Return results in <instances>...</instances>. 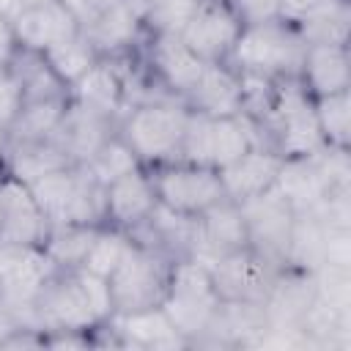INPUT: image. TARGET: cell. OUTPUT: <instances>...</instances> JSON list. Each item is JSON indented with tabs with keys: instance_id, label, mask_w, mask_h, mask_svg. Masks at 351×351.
Segmentation results:
<instances>
[{
	"instance_id": "cell-1",
	"label": "cell",
	"mask_w": 351,
	"mask_h": 351,
	"mask_svg": "<svg viewBox=\"0 0 351 351\" xmlns=\"http://www.w3.org/2000/svg\"><path fill=\"white\" fill-rule=\"evenodd\" d=\"M230 52L236 63L244 69V74L271 77V74H291L293 69H299L307 44L293 27L280 22H266V25L241 27Z\"/></svg>"
},
{
	"instance_id": "cell-2",
	"label": "cell",
	"mask_w": 351,
	"mask_h": 351,
	"mask_svg": "<svg viewBox=\"0 0 351 351\" xmlns=\"http://www.w3.org/2000/svg\"><path fill=\"white\" fill-rule=\"evenodd\" d=\"M162 310L178 335H195L206 329L217 313V288L211 271L197 261L178 266L167 282Z\"/></svg>"
},
{
	"instance_id": "cell-3",
	"label": "cell",
	"mask_w": 351,
	"mask_h": 351,
	"mask_svg": "<svg viewBox=\"0 0 351 351\" xmlns=\"http://www.w3.org/2000/svg\"><path fill=\"white\" fill-rule=\"evenodd\" d=\"M247 148H252L244 123L236 115H192L186 118V132L181 143V154L189 165H203L222 170L233 159H239Z\"/></svg>"
},
{
	"instance_id": "cell-4",
	"label": "cell",
	"mask_w": 351,
	"mask_h": 351,
	"mask_svg": "<svg viewBox=\"0 0 351 351\" xmlns=\"http://www.w3.org/2000/svg\"><path fill=\"white\" fill-rule=\"evenodd\" d=\"M186 118L176 107L165 104H148L129 115L123 126V143L134 151V156L148 162L170 159L176 151H181Z\"/></svg>"
},
{
	"instance_id": "cell-5",
	"label": "cell",
	"mask_w": 351,
	"mask_h": 351,
	"mask_svg": "<svg viewBox=\"0 0 351 351\" xmlns=\"http://www.w3.org/2000/svg\"><path fill=\"white\" fill-rule=\"evenodd\" d=\"M156 197L159 203L170 206L173 211L181 214H203L206 208H211L217 200L225 197L222 181H219V170L214 167H203V165H176V167H165L156 176Z\"/></svg>"
},
{
	"instance_id": "cell-6",
	"label": "cell",
	"mask_w": 351,
	"mask_h": 351,
	"mask_svg": "<svg viewBox=\"0 0 351 351\" xmlns=\"http://www.w3.org/2000/svg\"><path fill=\"white\" fill-rule=\"evenodd\" d=\"M112 304L121 307L123 313L129 310H143L162 304L167 293V280L159 269V261H154L145 250L129 247L118 269L107 277Z\"/></svg>"
},
{
	"instance_id": "cell-7",
	"label": "cell",
	"mask_w": 351,
	"mask_h": 351,
	"mask_svg": "<svg viewBox=\"0 0 351 351\" xmlns=\"http://www.w3.org/2000/svg\"><path fill=\"white\" fill-rule=\"evenodd\" d=\"M280 121V151L285 156H313L324 145V132L318 126L315 104L302 88H285L271 104Z\"/></svg>"
},
{
	"instance_id": "cell-8",
	"label": "cell",
	"mask_w": 351,
	"mask_h": 351,
	"mask_svg": "<svg viewBox=\"0 0 351 351\" xmlns=\"http://www.w3.org/2000/svg\"><path fill=\"white\" fill-rule=\"evenodd\" d=\"M239 208L247 225V241H255L261 250L266 247L269 252H288L293 206L277 186L241 200Z\"/></svg>"
},
{
	"instance_id": "cell-9",
	"label": "cell",
	"mask_w": 351,
	"mask_h": 351,
	"mask_svg": "<svg viewBox=\"0 0 351 351\" xmlns=\"http://www.w3.org/2000/svg\"><path fill=\"white\" fill-rule=\"evenodd\" d=\"M239 33H241V25L225 3L203 0L178 36L203 63H217L222 55L233 49Z\"/></svg>"
},
{
	"instance_id": "cell-10",
	"label": "cell",
	"mask_w": 351,
	"mask_h": 351,
	"mask_svg": "<svg viewBox=\"0 0 351 351\" xmlns=\"http://www.w3.org/2000/svg\"><path fill=\"white\" fill-rule=\"evenodd\" d=\"M44 233V214L27 184L11 178L0 184V239L5 244H33Z\"/></svg>"
},
{
	"instance_id": "cell-11",
	"label": "cell",
	"mask_w": 351,
	"mask_h": 351,
	"mask_svg": "<svg viewBox=\"0 0 351 351\" xmlns=\"http://www.w3.org/2000/svg\"><path fill=\"white\" fill-rule=\"evenodd\" d=\"M282 159L271 151L247 148L239 159H233L228 167L219 170V181L225 189V197H233L236 203L261 195L277 184Z\"/></svg>"
},
{
	"instance_id": "cell-12",
	"label": "cell",
	"mask_w": 351,
	"mask_h": 351,
	"mask_svg": "<svg viewBox=\"0 0 351 351\" xmlns=\"http://www.w3.org/2000/svg\"><path fill=\"white\" fill-rule=\"evenodd\" d=\"M14 33L27 49L44 55L49 47L77 36L80 25H77V16L58 0V3L38 5V8H25L16 19Z\"/></svg>"
},
{
	"instance_id": "cell-13",
	"label": "cell",
	"mask_w": 351,
	"mask_h": 351,
	"mask_svg": "<svg viewBox=\"0 0 351 351\" xmlns=\"http://www.w3.org/2000/svg\"><path fill=\"white\" fill-rule=\"evenodd\" d=\"M197 112L203 115H236L244 107L241 80L219 63H206L195 88L189 90Z\"/></svg>"
},
{
	"instance_id": "cell-14",
	"label": "cell",
	"mask_w": 351,
	"mask_h": 351,
	"mask_svg": "<svg viewBox=\"0 0 351 351\" xmlns=\"http://www.w3.org/2000/svg\"><path fill=\"white\" fill-rule=\"evenodd\" d=\"M38 299H41V315L58 324L60 329H82L96 321L77 274L60 282H49V285L44 282L38 291Z\"/></svg>"
},
{
	"instance_id": "cell-15",
	"label": "cell",
	"mask_w": 351,
	"mask_h": 351,
	"mask_svg": "<svg viewBox=\"0 0 351 351\" xmlns=\"http://www.w3.org/2000/svg\"><path fill=\"white\" fill-rule=\"evenodd\" d=\"M304 85L315 96L348 90V52L343 44H310L302 60Z\"/></svg>"
},
{
	"instance_id": "cell-16",
	"label": "cell",
	"mask_w": 351,
	"mask_h": 351,
	"mask_svg": "<svg viewBox=\"0 0 351 351\" xmlns=\"http://www.w3.org/2000/svg\"><path fill=\"white\" fill-rule=\"evenodd\" d=\"M104 206L112 219L132 225L151 214V208L156 206V189L140 170H132L104 186Z\"/></svg>"
},
{
	"instance_id": "cell-17",
	"label": "cell",
	"mask_w": 351,
	"mask_h": 351,
	"mask_svg": "<svg viewBox=\"0 0 351 351\" xmlns=\"http://www.w3.org/2000/svg\"><path fill=\"white\" fill-rule=\"evenodd\" d=\"M203 247L208 252H214L217 258H222L225 252L233 250H244L247 244V225L241 217L239 203H225L217 200L211 208L203 211V225L197 230Z\"/></svg>"
},
{
	"instance_id": "cell-18",
	"label": "cell",
	"mask_w": 351,
	"mask_h": 351,
	"mask_svg": "<svg viewBox=\"0 0 351 351\" xmlns=\"http://www.w3.org/2000/svg\"><path fill=\"white\" fill-rule=\"evenodd\" d=\"M154 60H156V69L165 77V82L176 90H184V93H189L195 88V82L206 66L184 44V38L178 33H159V41L154 47Z\"/></svg>"
},
{
	"instance_id": "cell-19",
	"label": "cell",
	"mask_w": 351,
	"mask_h": 351,
	"mask_svg": "<svg viewBox=\"0 0 351 351\" xmlns=\"http://www.w3.org/2000/svg\"><path fill=\"white\" fill-rule=\"evenodd\" d=\"M137 22H140V16L123 0L107 3V5L93 11V27H90V38L88 41L93 47H101V49L123 47V44H129L134 38Z\"/></svg>"
},
{
	"instance_id": "cell-20",
	"label": "cell",
	"mask_w": 351,
	"mask_h": 351,
	"mask_svg": "<svg viewBox=\"0 0 351 351\" xmlns=\"http://www.w3.org/2000/svg\"><path fill=\"white\" fill-rule=\"evenodd\" d=\"M121 329H123L132 340H137V343H143V346H176V343H181V335H178L176 326L170 324V318H167V313L162 310V304H159V310H156V304H154V307H143V310H129V313H123Z\"/></svg>"
},
{
	"instance_id": "cell-21",
	"label": "cell",
	"mask_w": 351,
	"mask_h": 351,
	"mask_svg": "<svg viewBox=\"0 0 351 351\" xmlns=\"http://www.w3.org/2000/svg\"><path fill=\"white\" fill-rule=\"evenodd\" d=\"M60 167H69L66 148H55V145H49L44 140L22 143V148L11 159L14 178L22 181V184H33L36 178H41V176H47L52 170H60Z\"/></svg>"
},
{
	"instance_id": "cell-22",
	"label": "cell",
	"mask_w": 351,
	"mask_h": 351,
	"mask_svg": "<svg viewBox=\"0 0 351 351\" xmlns=\"http://www.w3.org/2000/svg\"><path fill=\"white\" fill-rule=\"evenodd\" d=\"M77 96L80 104L88 110H96L101 115L112 112L121 101V82L112 74V69L93 63L80 80H77Z\"/></svg>"
},
{
	"instance_id": "cell-23",
	"label": "cell",
	"mask_w": 351,
	"mask_h": 351,
	"mask_svg": "<svg viewBox=\"0 0 351 351\" xmlns=\"http://www.w3.org/2000/svg\"><path fill=\"white\" fill-rule=\"evenodd\" d=\"M44 60L49 63V69L63 80V82H77L96 60H93V44L88 38H82L80 33L49 47L44 52Z\"/></svg>"
},
{
	"instance_id": "cell-24",
	"label": "cell",
	"mask_w": 351,
	"mask_h": 351,
	"mask_svg": "<svg viewBox=\"0 0 351 351\" xmlns=\"http://www.w3.org/2000/svg\"><path fill=\"white\" fill-rule=\"evenodd\" d=\"M16 123V140L30 143V140H44L63 123V107L60 99H44V101H25L19 115L14 118Z\"/></svg>"
},
{
	"instance_id": "cell-25",
	"label": "cell",
	"mask_w": 351,
	"mask_h": 351,
	"mask_svg": "<svg viewBox=\"0 0 351 351\" xmlns=\"http://www.w3.org/2000/svg\"><path fill=\"white\" fill-rule=\"evenodd\" d=\"M132 170H137V156L123 140H110L90 156V176L101 186L112 184L115 178H121Z\"/></svg>"
},
{
	"instance_id": "cell-26",
	"label": "cell",
	"mask_w": 351,
	"mask_h": 351,
	"mask_svg": "<svg viewBox=\"0 0 351 351\" xmlns=\"http://www.w3.org/2000/svg\"><path fill=\"white\" fill-rule=\"evenodd\" d=\"M69 151L74 156H82V159H90L107 140H104V126H101V112L96 110H88L80 104V112L71 118L69 123Z\"/></svg>"
},
{
	"instance_id": "cell-27",
	"label": "cell",
	"mask_w": 351,
	"mask_h": 351,
	"mask_svg": "<svg viewBox=\"0 0 351 351\" xmlns=\"http://www.w3.org/2000/svg\"><path fill=\"white\" fill-rule=\"evenodd\" d=\"M129 247H132V244H129L126 236L118 233V230L96 233V239H93L88 255H85V261H82V269H88V271H93V274H99V277L107 280V277L118 269V263L123 261V255H126Z\"/></svg>"
},
{
	"instance_id": "cell-28",
	"label": "cell",
	"mask_w": 351,
	"mask_h": 351,
	"mask_svg": "<svg viewBox=\"0 0 351 351\" xmlns=\"http://www.w3.org/2000/svg\"><path fill=\"white\" fill-rule=\"evenodd\" d=\"M315 115H318V126L324 132V140L343 148L348 140V90L318 96Z\"/></svg>"
},
{
	"instance_id": "cell-29",
	"label": "cell",
	"mask_w": 351,
	"mask_h": 351,
	"mask_svg": "<svg viewBox=\"0 0 351 351\" xmlns=\"http://www.w3.org/2000/svg\"><path fill=\"white\" fill-rule=\"evenodd\" d=\"M93 239H96V230H88L85 225H66L49 241V258L58 263H82Z\"/></svg>"
},
{
	"instance_id": "cell-30",
	"label": "cell",
	"mask_w": 351,
	"mask_h": 351,
	"mask_svg": "<svg viewBox=\"0 0 351 351\" xmlns=\"http://www.w3.org/2000/svg\"><path fill=\"white\" fill-rule=\"evenodd\" d=\"M203 0H148V19L159 33H181Z\"/></svg>"
},
{
	"instance_id": "cell-31",
	"label": "cell",
	"mask_w": 351,
	"mask_h": 351,
	"mask_svg": "<svg viewBox=\"0 0 351 351\" xmlns=\"http://www.w3.org/2000/svg\"><path fill=\"white\" fill-rule=\"evenodd\" d=\"M230 14L239 19L241 27L277 22L282 16V0H228Z\"/></svg>"
},
{
	"instance_id": "cell-32",
	"label": "cell",
	"mask_w": 351,
	"mask_h": 351,
	"mask_svg": "<svg viewBox=\"0 0 351 351\" xmlns=\"http://www.w3.org/2000/svg\"><path fill=\"white\" fill-rule=\"evenodd\" d=\"M22 104H25V96H22L19 80L0 71V126L14 123V118L19 115Z\"/></svg>"
},
{
	"instance_id": "cell-33",
	"label": "cell",
	"mask_w": 351,
	"mask_h": 351,
	"mask_svg": "<svg viewBox=\"0 0 351 351\" xmlns=\"http://www.w3.org/2000/svg\"><path fill=\"white\" fill-rule=\"evenodd\" d=\"M14 38H16V33H14V27L5 22V16L0 14V63H5L8 58H11V52H14Z\"/></svg>"
},
{
	"instance_id": "cell-34",
	"label": "cell",
	"mask_w": 351,
	"mask_h": 351,
	"mask_svg": "<svg viewBox=\"0 0 351 351\" xmlns=\"http://www.w3.org/2000/svg\"><path fill=\"white\" fill-rule=\"evenodd\" d=\"M77 19L82 16V14H93L96 11V0H60Z\"/></svg>"
},
{
	"instance_id": "cell-35",
	"label": "cell",
	"mask_w": 351,
	"mask_h": 351,
	"mask_svg": "<svg viewBox=\"0 0 351 351\" xmlns=\"http://www.w3.org/2000/svg\"><path fill=\"white\" fill-rule=\"evenodd\" d=\"M47 3H58V0H16V5L25 11V8H38V5H47Z\"/></svg>"
}]
</instances>
